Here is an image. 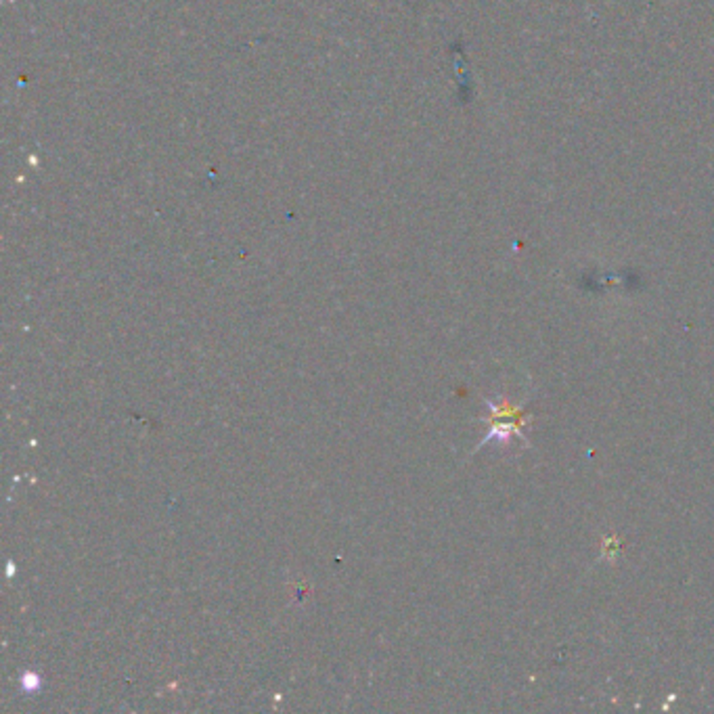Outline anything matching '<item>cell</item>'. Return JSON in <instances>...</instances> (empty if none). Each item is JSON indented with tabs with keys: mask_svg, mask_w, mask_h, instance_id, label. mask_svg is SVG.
Here are the masks:
<instances>
[{
	"mask_svg": "<svg viewBox=\"0 0 714 714\" xmlns=\"http://www.w3.org/2000/svg\"><path fill=\"white\" fill-rule=\"evenodd\" d=\"M488 407H491L493 413V426L486 438L482 440V445H486V442L491 440H507L512 434L524 438V429H521V411H515V409H512L509 405H505L503 409L494 407L493 402H488Z\"/></svg>",
	"mask_w": 714,
	"mask_h": 714,
	"instance_id": "cell-1",
	"label": "cell"
}]
</instances>
